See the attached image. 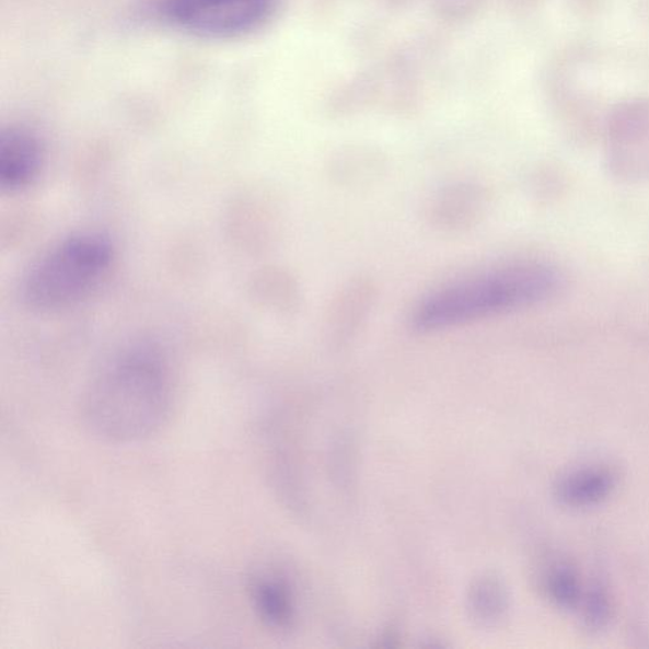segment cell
<instances>
[{
  "mask_svg": "<svg viewBox=\"0 0 649 649\" xmlns=\"http://www.w3.org/2000/svg\"><path fill=\"white\" fill-rule=\"evenodd\" d=\"M276 0H157L160 20L175 30L207 39H232L258 31L274 13Z\"/></svg>",
  "mask_w": 649,
  "mask_h": 649,
  "instance_id": "obj_4",
  "label": "cell"
},
{
  "mask_svg": "<svg viewBox=\"0 0 649 649\" xmlns=\"http://www.w3.org/2000/svg\"><path fill=\"white\" fill-rule=\"evenodd\" d=\"M580 611L584 628L590 631L604 630L613 618V600L604 581H591L584 588Z\"/></svg>",
  "mask_w": 649,
  "mask_h": 649,
  "instance_id": "obj_10",
  "label": "cell"
},
{
  "mask_svg": "<svg viewBox=\"0 0 649 649\" xmlns=\"http://www.w3.org/2000/svg\"><path fill=\"white\" fill-rule=\"evenodd\" d=\"M170 368L151 348H135L112 360L85 392L82 419L103 442L126 444L149 438L171 414Z\"/></svg>",
  "mask_w": 649,
  "mask_h": 649,
  "instance_id": "obj_1",
  "label": "cell"
},
{
  "mask_svg": "<svg viewBox=\"0 0 649 649\" xmlns=\"http://www.w3.org/2000/svg\"><path fill=\"white\" fill-rule=\"evenodd\" d=\"M251 599L259 619L274 629H288L293 622L290 589L274 576H255L251 582Z\"/></svg>",
  "mask_w": 649,
  "mask_h": 649,
  "instance_id": "obj_7",
  "label": "cell"
},
{
  "mask_svg": "<svg viewBox=\"0 0 649 649\" xmlns=\"http://www.w3.org/2000/svg\"><path fill=\"white\" fill-rule=\"evenodd\" d=\"M543 590L553 605L566 612L577 611L584 594L579 571L567 558H553L544 568Z\"/></svg>",
  "mask_w": 649,
  "mask_h": 649,
  "instance_id": "obj_8",
  "label": "cell"
},
{
  "mask_svg": "<svg viewBox=\"0 0 649 649\" xmlns=\"http://www.w3.org/2000/svg\"><path fill=\"white\" fill-rule=\"evenodd\" d=\"M555 270L540 264H519L444 287L415 309L413 325L436 332L531 306L558 288Z\"/></svg>",
  "mask_w": 649,
  "mask_h": 649,
  "instance_id": "obj_2",
  "label": "cell"
},
{
  "mask_svg": "<svg viewBox=\"0 0 649 649\" xmlns=\"http://www.w3.org/2000/svg\"><path fill=\"white\" fill-rule=\"evenodd\" d=\"M618 476L603 464H587L565 472L555 485V496L560 505L571 509L598 507L614 494Z\"/></svg>",
  "mask_w": 649,
  "mask_h": 649,
  "instance_id": "obj_6",
  "label": "cell"
},
{
  "mask_svg": "<svg viewBox=\"0 0 649 649\" xmlns=\"http://www.w3.org/2000/svg\"><path fill=\"white\" fill-rule=\"evenodd\" d=\"M470 604L475 618L492 623L499 621L508 609L507 590L499 580L484 579L471 590Z\"/></svg>",
  "mask_w": 649,
  "mask_h": 649,
  "instance_id": "obj_9",
  "label": "cell"
},
{
  "mask_svg": "<svg viewBox=\"0 0 649 649\" xmlns=\"http://www.w3.org/2000/svg\"><path fill=\"white\" fill-rule=\"evenodd\" d=\"M44 163V148L25 127H11L0 138V186L8 192L25 189Z\"/></svg>",
  "mask_w": 649,
  "mask_h": 649,
  "instance_id": "obj_5",
  "label": "cell"
},
{
  "mask_svg": "<svg viewBox=\"0 0 649 649\" xmlns=\"http://www.w3.org/2000/svg\"><path fill=\"white\" fill-rule=\"evenodd\" d=\"M115 247L100 232H79L39 256L23 280L22 294L38 311L66 310L82 302L109 274Z\"/></svg>",
  "mask_w": 649,
  "mask_h": 649,
  "instance_id": "obj_3",
  "label": "cell"
}]
</instances>
